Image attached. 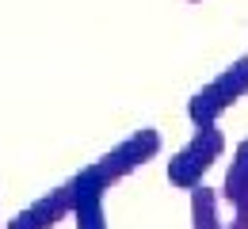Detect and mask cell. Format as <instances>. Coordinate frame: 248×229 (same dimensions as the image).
<instances>
[{
    "label": "cell",
    "mask_w": 248,
    "mask_h": 229,
    "mask_svg": "<svg viewBox=\"0 0 248 229\" xmlns=\"http://www.w3.org/2000/svg\"><path fill=\"white\" fill-rule=\"evenodd\" d=\"M221 153H225V134H221V126L217 122L195 126L191 141H187L184 149H176L172 161H168V183L172 187H184V191H195L202 183V176L221 161Z\"/></svg>",
    "instance_id": "obj_1"
},
{
    "label": "cell",
    "mask_w": 248,
    "mask_h": 229,
    "mask_svg": "<svg viewBox=\"0 0 248 229\" xmlns=\"http://www.w3.org/2000/svg\"><path fill=\"white\" fill-rule=\"evenodd\" d=\"M245 96H248V54H241L237 61H229L221 69L210 84H202L187 99V119H191V126L217 122L237 99H245Z\"/></svg>",
    "instance_id": "obj_2"
},
{
    "label": "cell",
    "mask_w": 248,
    "mask_h": 229,
    "mask_svg": "<svg viewBox=\"0 0 248 229\" xmlns=\"http://www.w3.org/2000/svg\"><path fill=\"white\" fill-rule=\"evenodd\" d=\"M160 130L156 126H141V130H134L130 137H123L111 153H103L99 161H92L88 168H92V176L99 180V187L103 191H111L115 183H123L130 172H138L141 164H149L160 153Z\"/></svg>",
    "instance_id": "obj_3"
},
{
    "label": "cell",
    "mask_w": 248,
    "mask_h": 229,
    "mask_svg": "<svg viewBox=\"0 0 248 229\" xmlns=\"http://www.w3.org/2000/svg\"><path fill=\"white\" fill-rule=\"evenodd\" d=\"M77 202H80L77 180H65V183H58V187H54V191L38 195L31 206H23V210L8 222V229H54L58 222L73 218Z\"/></svg>",
    "instance_id": "obj_4"
},
{
    "label": "cell",
    "mask_w": 248,
    "mask_h": 229,
    "mask_svg": "<svg viewBox=\"0 0 248 229\" xmlns=\"http://www.w3.org/2000/svg\"><path fill=\"white\" fill-rule=\"evenodd\" d=\"M221 198L233 206V222L225 229H248V137L233 149V161L225 168Z\"/></svg>",
    "instance_id": "obj_5"
},
{
    "label": "cell",
    "mask_w": 248,
    "mask_h": 229,
    "mask_svg": "<svg viewBox=\"0 0 248 229\" xmlns=\"http://www.w3.org/2000/svg\"><path fill=\"white\" fill-rule=\"evenodd\" d=\"M217 202H221V195H217L214 187H195L191 191V229H225V222H221V214H217Z\"/></svg>",
    "instance_id": "obj_6"
},
{
    "label": "cell",
    "mask_w": 248,
    "mask_h": 229,
    "mask_svg": "<svg viewBox=\"0 0 248 229\" xmlns=\"http://www.w3.org/2000/svg\"><path fill=\"white\" fill-rule=\"evenodd\" d=\"M73 226H77V229H107L103 195H84V198H80V206L73 210Z\"/></svg>",
    "instance_id": "obj_7"
},
{
    "label": "cell",
    "mask_w": 248,
    "mask_h": 229,
    "mask_svg": "<svg viewBox=\"0 0 248 229\" xmlns=\"http://www.w3.org/2000/svg\"><path fill=\"white\" fill-rule=\"evenodd\" d=\"M187 4H202V0H187Z\"/></svg>",
    "instance_id": "obj_8"
}]
</instances>
